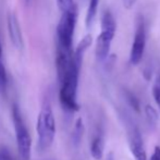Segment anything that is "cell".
<instances>
[{"label": "cell", "mask_w": 160, "mask_h": 160, "mask_svg": "<svg viewBox=\"0 0 160 160\" xmlns=\"http://www.w3.org/2000/svg\"><path fill=\"white\" fill-rule=\"evenodd\" d=\"M93 38L92 35H86L78 42V47L74 50L72 62L64 78L60 81V91L59 99L62 108L65 111L75 112L80 109V105L78 102V78H80L81 67L83 63L84 53L86 52L87 48L92 45Z\"/></svg>", "instance_id": "obj_1"}, {"label": "cell", "mask_w": 160, "mask_h": 160, "mask_svg": "<svg viewBox=\"0 0 160 160\" xmlns=\"http://www.w3.org/2000/svg\"><path fill=\"white\" fill-rule=\"evenodd\" d=\"M37 136L39 150H46L53 143L56 136V120L52 106L48 97H45L37 117Z\"/></svg>", "instance_id": "obj_2"}, {"label": "cell", "mask_w": 160, "mask_h": 160, "mask_svg": "<svg viewBox=\"0 0 160 160\" xmlns=\"http://www.w3.org/2000/svg\"><path fill=\"white\" fill-rule=\"evenodd\" d=\"M78 21V6L72 4L62 11V15L57 25V49L65 51H73V35Z\"/></svg>", "instance_id": "obj_3"}, {"label": "cell", "mask_w": 160, "mask_h": 160, "mask_svg": "<svg viewBox=\"0 0 160 160\" xmlns=\"http://www.w3.org/2000/svg\"><path fill=\"white\" fill-rule=\"evenodd\" d=\"M116 21L109 10L101 15V32L96 40V58L99 61H105L109 56L111 42L116 35Z\"/></svg>", "instance_id": "obj_4"}, {"label": "cell", "mask_w": 160, "mask_h": 160, "mask_svg": "<svg viewBox=\"0 0 160 160\" xmlns=\"http://www.w3.org/2000/svg\"><path fill=\"white\" fill-rule=\"evenodd\" d=\"M12 119L19 155L23 160H30L31 154H32V138L25 122L23 121L22 113L18 105H14L12 108Z\"/></svg>", "instance_id": "obj_5"}, {"label": "cell", "mask_w": 160, "mask_h": 160, "mask_svg": "<svg viewBox=\"0 0 160 160\" xmlns=\"http://www.w3.org/2000/svg\"><path fill=\"white\" fill-rule=\"evenodd\" d=\"M123 118V122L127 130V136L128 141L131 152L133 154L135 160H147V154H146V148L144 145L143 137H142L141 131L132 120L130 114L123 112L121 114Z\"/></svg>", "instance_id": "obj_6"}, {"label": "cell", "mask_w": 160, "mask_h": 160, "mask_svg": "<svg viewBox=\"0 0 160 160\" xmlns=\"http://www.w3.org/2000/svg\"><path fill=\"white\" fill-rule=\"evenodd\" d=\"M146 47V24L142 15L136 19L134 38L130 51V62L133 65H137L142 61Z\"/></svg>", "instance_id": "obj_7"}, {"label": "cell", "mask_w": 160, "mask_h": 160, "mask_svg": "<svg viewBox=\"0 0 160 160\" xmlns=\"http://www.w3.org/2000/svg\"><path fill=\"white\" fill-rule=\"evenodd\" d=\"M8 32L13 46L19 49V50H22L24 46L23 35H22L19 19H18L15 13H10L8 15Z\"/></svg>", "instance_id": "obj_8"}, {"label": "cell", "mask_w": 160, "mask_h": 160, "mask_svg": "<svg viewBox=\"0 0 160 160\" xmlns=\"http://www.w3.org/2000/svg\"><path fill=\"white\" fill-rule=\"evenodd\" d=\"M103 150H105V139L101 135H97L94 137L91 144V154L92 157L96 160L102 158Z\"/></svg>", "instance_id": "obj_9"}, {"label": "cell", "mask_w": 160, "mask_h": 160, "mask_svg": "<svg viewBox=\"0 0 160 160\" xmlns=\"http://www.w3.org/2000/svg\"><path fill=\"white\" fill-rule=\"evenodd\" d=\"M98 4L99 0H89L88 1V9H87L86 18H85V23H86L87 28H91L94 20H95L97 10H98Z\"/></svg>", "instance_id": "obj_10"}, {"label": "cell", "mask_w": 160, "mask_h": 160, "mask_svg": "<svg viewBox=\"0 0 160 160\" xmlns=\"http://www.w3.org/2000/svg\"><path fill=\"white\" fill-rule=\"evenodd\" d=\"M145 114H146V120H147L148 125L150 128H155L158 122V113H157L156 109L152 107V106H146L145 107Z\"/></svg>", "instance_id": "obj_11"}, {"label": "cell", "mask_w": 160, "mask_h": 160, "mask_svg": "<svg viewBox=\"0 0 160 160\" xmlns=\"http://www.w3.org/2000/svg\"><path fill=\"white\" fill-rule=\"evenodd\" d=\"M83 133H84V125H83V121L82 119H78V121L75 122L74 125V131L73 134H72V138H73V143L75 145H78L82 139Z\"/></svg>", "instance_id": "obj_12"}, {"label": "cell", "mask_w": 160, "mask_h": 160, "mask_svg": "<svg viewBox=\"0 0 160 160\" xmlns=\"http://www.w3.org/2000/svg\"><path fill=\"white\" fill-rule=\"evenodd\" d=\"M8 84V78H7V71L2 60H0V93L4 94Z\"/></svg>", "instance_id": "obj_13"}, {"label": "cell", "mask_w": 160, "mask_h": 160, "mask_svg": "<svg viewBox=\"0 0 160 160\" xmlns=\"http://www.w3.org/2000/svg\"><path fill=\"white\" fill-rule=\"evenodd\" d=\"M152 97H154V100L156 102V105L158 106L159 110H160V75H158L156 78L152 85Z\"/></svg>", "instance_id": "obj_14"}, {"label": "cell", "mask_w": 160, "mask_h": 160, "mask_svg": "<svg viewBox=\"0 0 160 160\" xmlns=\"http://www.w3.org/2000/svg\"><path fill=\"white\" fill-rule=\"evenodd\" d=\"M57 2H58L59 8L61 9V11L65 10V9H68L69 7H71L72 4L75 3L73 0H57Z\"/></svg>", "instance_id": "obj_15"}, {"label": "cell", "mask_w": 160, "mask_h": 160, "mask_svg": "<svg viewBox=\"0 0 160 160\" xmlns=\"http://www.w3.org/2000/svg\"><path fill=\"white\" fill-rule=\"evenodd\" d=\"M0 160H13L7 148H0Z\"/></svg>", "instance_id": "obj_16"}, {"label": "cell", "mask_w": 160, "mask_h": 160, "mask_svg": "<svg viewBox=\"0 0 160 160\" xmlns=\"http://www.w3.org/2000/svg\"><path fill=\"white\" fill-rule=\"evenodd\" d=\"M150 160H160V147L159 146H156L154 149V152H152V157H150Z\"/></svg>", "instance_id": "obj_17"}, {"label": "cell", "mask_w": 160, "mask_h": 160, "mask_svg": "<svg viewBox=\"0 0 160 160\" xmlns=\"http://www.w3.org/2000/svg\"><path fill=\"white\" fill-rule=\"evenodd\" d=\"M136 0H123V4L127 9H131L135 4Z\"/></svg>", "instance_id": "obj_18"}, {"label": "cell", "mask_w": 160, "mask_h": 160, "mask_svg": "<svg viewBox=\"0 0 160 160\" xmlns=\"http://www.w3.org/2000/svg\"><path fill=\"white\" fill-rule=\"evenodd\" d=\"M0 60H2V46H1V42H0Z\"/></svg>", "instance_id": "obj_19"}, {"label": "cell", "mask_w": 160, "mask_h": 160, "mask_svg": "<svg viewBox=\"0 0 160 160\" xmlns=\"http://www.w3.org/2000/svg\"><path fill=\"white\" fill-rule=\"evenodd\" d=\"M25 2H26V3H28V2H30V0H25Z\"/></svg>", "instance_id": "obj_20"}]
</instances>
